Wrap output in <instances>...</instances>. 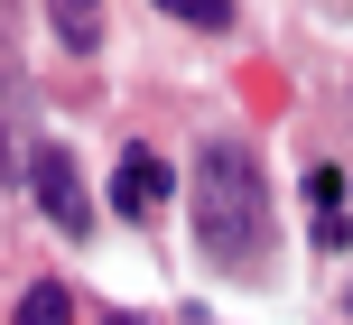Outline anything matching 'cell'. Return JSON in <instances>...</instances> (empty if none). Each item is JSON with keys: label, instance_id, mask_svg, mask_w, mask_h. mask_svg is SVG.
Returning a JSON list of instances; mask_svg holds the SVG:
<instances>
[{"label": "cell", "instance_id": "9", "mask_svg": "<svg viewBox=\"0 0 353 325\" xmlns=\"http://www.w3.org/2000/svg\"><path fill=\"white\" fill-rule=\"evenodd\" d=\"M103 325H149V316H103Z\"/></svg>", "mask_w": 353, "mask_h": 325}, {"label": "cell", "instance_id": "5", "mask_svg": "<svg viewBox=\"0 0 353 325\" xmlns=\"http://www.w3.org/2000/svg\"><path fill=\"white\" fill-rule=\"evenodd\" d=\"M28 158H37V149H28V93L0 74V177L28 186Z\"/></svg>", "mask_w": 353, "mask_h": 325}, {"label": "cell", "instance_id": "3", "mask_svg": "<svg viewBox=\"0 0 353 325\" xmlns=\"http://www.w3.org/2000/svg\"><path fill=\"white\" fill-rule=\"evenodd\" d=\"M168 158H159V149H121V177H112V205H121V214H159V205H168Z\"/></svg>", "mask_w": 353, "mask_h": 325}, {"label": "cell", "instance_id": "8", "mask_svg": "<svg viewBox=\"0 0 353 325\" xmlns=\"http://www.w3.org/2000/svg\"><path fill=\"white\" fill-rule=\"evenodd\" d=\"M176 28H232V0H159Z\"/></svg>", "mask_w": 353, "mask_h": 325}, {"label": "cell", "instance_id": "4", "mask_svg": "<svg viewBox=\"0 0 353 325\" xmlns=\"http://www.w3.org/2000/svg\"><path fill=\"white\" fill-rule=\"evenodd\" d=\"M307 233H316V251H344V242H353V214H344V177H335V167H307Z\"/></svg>", "mask_w": 353, "mask_h": 325}, {"label": "cell", "instance_id": "2", "mask_svg": "<svg viewBox=\"0 0 353 325\" xmlns=\"http://www.w3.org/2000/svg\"><path fill=\"white\" fill-rule=\"evenodd\" d=\"M28 186H37V205H47V223H56V233H93L84 167H74L65 149H37V158H28Z\"/></svg>", "mask_w": 353, "mask_h": 325}, {"label": "cell", "instance_id": "1", "mask_svg": "<svg viewBox=\"0 0 353 325\" xmlns=\"http://www.w3.org/2000/svg\"><path fill=\"white\" fill-rule=\"evenodd\" d=\"M195 242L223 270L270 251V196H261V158L242 140H205L195 149Z\"/></svg>", "mask_w": 353, "mask_h": 325}, {"label": "cell", "instance_id": "6", "mask_svg": "<svg viewBox=\"0 0 353 325\" xmlns=\"http://www.w3.org/2000/svg\"><path fill=\"white\" fill-rule=\"evenodd\" d=\"M47 19H56V37H65L74 56L103 47V0H47Z\"/></svg>", "mask_w": 353, "mask_h": 325}, {"label": "cell", "instance_id": "7", "mask_svg": "<svg viewBox=\"0 0 353 325\" xmlns=\"http://www.w3.org/2000/svg\"><path fill=\"white\" fill-rule=\"evenodd\" d=\"M10 325H74V297L56 289V279H28V297L10 307Z\"/></svg>", "mask_w": 353, "mask_h": 325}]
</instances>
